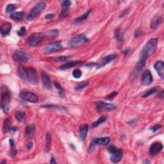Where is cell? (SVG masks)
Segmentation results:
<instances>
[{"label": "cell", "mask_w": 164, "mask_h": 164, "mask_svg": "<svg viewBox=\"0 0 164 164\" xmlns=\"http://www.w3.org/2000/svg\"><path fill=\"white\" fill-rule=\"evenodd\" d=\"M18 74L20 78L25 82L36 84L38 82V74L37 71L32 68H25L20 66L18 68Z\"/></svg>", "instance_id": "6da1fadb"}, {"label": "cell", "mask_w": 164, "mask_h": 164, "mask_svg": "<svg viewBox=\"0 0 164 164\" xmlns=\"http://www.w3.org/2000/svg\"><path fill=\"white\" fill-rule=\"evenodd\" d=\"M10 92L7 87L1 88V106L5 114H8L10 108Z\"/></svg>", "instance_id": "7a4b0ae2"}, {"label": "cell", "mask_w": 164, "mask_h": 164, "mask_svg": "<svg viewBox=\"0 0 164 164\" xmlns=\"http://www.w3.org/2000/svg\"><path fill=\"white\" fill-rule=\"evenodd\" d=\"M158 45V39H151L147 42L144 48H142L141 52L146 54L147 56L152 55L154 53L157 48Z\"/></svg>", "instance_id": "3957f363"}, {"label": "cell", "mask_w": 164, "mask_h": 164, "mask_svg": "<svg viewBox=\"0 0 164 164\" xmlns=\"http://www.w3.org/2000/svg\"><path fill=\"white\" fill-rule=\"evenodd\" d=\"M45 35L42 33H34L27 39V44L31 47L38 46L44 41Z\"/></svg>", "instance_id": "277c9868"}, {"label": "cell", "mask_w": 164, "mask_h": 164, "mask_svg": "<svg viewBox=\"0 0 164 164\" xmlns=\"http://www.w3.org/2000/svg\"><path fill=\"white\" fill-rule=\"evenodd\" d=\"M88 41V39L84 35H78L75 36L73 38H72L70 40L69 42V46L70 48H75L85 44V43H87Z\"/></svg>", "instance_id": "5b68a950"}, {"label": "cell", "mask_w": 164, "mask_h": 164, "mask_svg": "<svg viewBox=\"0 0 164 164\" xmlns=\"http://www.w3.org/2000/svg\"><path fill=\"white\" fill-rule=\"evenodd\" d=\"M46 7V3L44 2H39L37 3L35 7L31 9V12L28 15V21H32L35 18L38 16V15L41 13L43 10Z\"/></svg>", "instance_id": "8992f818"}, {"label": "cell", "mask_w": 164, "mask_h": 164, "mask_svg": "<svg viewBox=\"0 0 164 164\" xmlns=\"http://www.w3.org/2000/svg\"><path fill=\"white\" fill-rule=\"evenodd\" d=\"M20 98L24 101L29 102V103H35L39 101V98L35 94L28 90H23L20 92Z\"/></svg>", "instance_id": "52a82bcc"}, {"label": "cell", "mask_w": 164, "mask_h": 164, "mask_svg": "<svg viewBox=\"0 0 164 164\" xmlns=\"http://www.w3.org/2000/svg\"><path fill=\"white\" fill-rule=\"evenodd\" d=\"M13 59L15 62L23 64L28 62L29 59V55L26 52L23 51L17 50L15 51L13 55Z\"/></svg>", "instance_id": "ba28073f"}, {"label": "cell", "mask_w": 164, "mask_h": 164, "mask_svg": "<svg viewBox=\"0 0 164 164\" xmlns=\"http://www.w3.org/2000/svg\"><path fill=\"white\" fill-rule=\"evenodd\" d=\"M110 142V137H102V138H97L94 139L91 142L89 146V151H92L94 150V147L97 145H100V146H107Z\"/></svg>", "instance_id": "9c48e42d"}, {"label": "cell", "mask_w": 164, "mask_h": 164, "mask_svg": "<svg viewBox=\"0 0 164 164\" xmlns=\"http://www.w3.org/2000/svg\"><path fill=\"white\" fill-rule=\"evenodd\" d=\"M62 45L60 42H55L50 43L48 44L44 48V52L46 54H50V53H53L62 49Z\"/></svg>", "instance_id": "30bf717a"}, {"label": "cell", "mask_w": 164, "mask_h": 164, "mask_svg": "<svg viewBox=\"0 0 164 164\" xmlns=\"http://www.w3.org/2000/svg\"><path fill=\"white\" fill-rule=\"evenodd\" d=\"M117 107L114 104L107 103L103 101H98L96 103V109L99 112H110L115 109Z\"/></svg>", "instance_id": "8fae6325"}, {"label": "cell", "mask_w": 164, "mask_h": 164, "mask_svg": "<svg viewBox=\"0 0 164 164\" xmlns=\"http://www.w3.org/2000/svg\"><path fill=\"white\" fill-rule=\"evenodd\" d=\"M147 58H148V56H147L146 54H145V53H142V52L141 53L139 61H138V62H137L136 68H135V71H136L137 73H139V72H141L142 70L144 69L145 65H146Z\"/></svg>", "instance_id": "7c38bea8"}, {"label": "cell", "mask_w": 164, "mask_h": 164, "mask_svg": "<svg viewBox=\"0 0 164 164\" xmlns=\"http://www.w3.org/2000/svg\"><path fill=\"white\" fill-rule=\"evenodd\" d=\"M153 81V79L151 72L149 70H147L142 74L141 78L142 84L144 86H149L151 84Z\"/></svg>", "instance_id": "4fadbf2b"}, {"label": "cell", "mask_w": 164, "mask_h": 164, "mask_svg": "<svg viewBox=\"0 0 164 164\" xmlns=\"http://www.w3.org/2000/svg\"><path fill=\"white\" fill-rule=\"evenodd\" d=\"M163 144L159 142H153L150 147L149 152L152 155H155L160 153L163 149Z\"/></svg>", "instance_id": "5bb4252c"}, {"label": "cell", "mask_w": 164, "mask_h": 164, "mask_svg": "<svg viewBox=\"0 0 164 164\" xmlns=\"http://www.w3.org/2000/svg\"><path fill=\"white\" fill-rule=\"evenodd\" d=\"M116 56L117 55L115 54L110 55L104 56V57H103V58H101L100 62H99V64L97 65V68L99 69V68H103L104 66H105L106 65H107V64H109L112 60H114Z\"/></svg>", "instance_id": "9a60e30c"}, {"label": "cell", "mask_w": 164, "mask_h": 164, "mask_svg": "<svg viewBox=\"0 0 164 164\" xmlns=\"http://www.w3.org/2000/svg\"><path fill=\"white\" fill-rule=\"evenodd\" d=\"M41 78L42 80V83L44 87L47 89H51L52 88V82H51L50 78L48 75L44 72H42Z\"/></svg>", "instance_id": "2e32d148"}, {"label": "cell", "mask_w": 164, "mask_h": 164, "mask_svg": "<svg viewBox=\"0 0 164 164\" xmlns=\"http://www.w3.org/2000/svg\"><path fill=\"white\" fill-rule=\"evenodd\" d=\"M163 22V18L159 15H157L153 19L151 23V28L152 29L155 30L157 29L159 26H160L161 24Z\"/></svg>", "instance_id": "e0dca14e"}, {"label": "cell", "mask_w": 164, "mask_h": 164, "mask_svg": "<svg viewBox=\"0 0 164 164\" xmlns=\"http://www.w3.org/2000/svg\"><path fill=\"white\" fill-rule=\"evenodd\" d=\"M154 68L157 71L158 74L163 78L164 77V64L162 61H158L154 65Z\"/></svg>", "instance_id": "ac0fdd59"}, {"label": "cell", "mask_w": 164, "mask_h": 164, "mask_svg": "<svg viewBox=\"0 0 164 164\" xmlns=\"http://www.w3.org/2000/svg\"><path fill=\"white\" fill-rule=\"evenodd\" d=\"M12 29V25L10 23H5L3 24L1 26V29H0V31H1V34L3 37L7 36L9 35L10 32V30Z\"/></svg>", "instance_id": "d6986e66"}, {"label": "cell", "mask_w": 164, "mask_h": 164, "mask_svg": "<svg viewBox=\"0 0 164 164\" xmlns=\"http://www.w3.org/2000/svg\"><path fill=\"white\" fill-rule=\"evenodd\" d=\"M88 130V126L86 124L80 126V136L82 141H84L87 137Z\"/></svg>", "instance_id": "ffe728a7"}, {"label": "cell", "mask_w": 164, "mask_h": 164, "mask_svg": "<svg viewBox=\"0 0 164 164\" xmlns=\"http://www.w3.org/2000/svg\"><path fill=\"white\" fill-rule=\"evenodd\" d=\"M112 155V156L110 157V160H111L112 162L115 163L119 162L121 160L122 157V153L120 150L118 151L116 153H113Z\"/></svg>", "instance_id": "44dd1931"}, {"label": "cell", "mask_w": 164, "mask_h": 164, "mask_svg": "<svg viewBox=\"0 0 164 164\" xmlns=\"http://www.w3.org/2000/svg\"><path fill=\"white\" fill-rule=\"evenodd\" d=\"M82 64V62L81 61H71V62H67L66 64H64V65L61 66L60 67V69L61 70H66V69H70L71 68H73L75 66H77L78 65V64Z\"/></svg>", "instance_id": "7402d4cb"}, {"label": "cell", "mask_w": 164, "mask_h": 164, "mask_svg": "<svg viewBox=\"0 0 164 164\" xmlns=\"http://www.w3.org/2000/svg\"><path fill=\"white\" fill-rule=\"evenodd\" d=\"M124 31L121 28H117L115 31V37L117 41L119 42H122L124 41Z\"/></svg>", "instance_id": "603a6c76"}, {"label": "cell", "mask_w": 164, "mask_h": 164, "mask_svg": "<svg viewBox=\"0 0 164 164\" xmlns=\"http://www.w3.org/2000/svg\"><path fill=\"white\" fill-rule=\"evenodd\" d=\"M35 129L34 125L28 126L25 130V137H27V138H31L35 133Z\"/></svg>", "instance_id": "cb8c5ba5"}, {"label": "cell", "mask_w": 164, "mask_h": 164, "mask_svg": "<svg viewBox=\"0 0 164 164\" xmlns=\"http://www.w3.org/2000/svg\"><path fill=\"white\" fill-rule=\"evenodd\" d=\"M160 90V87H155L153 88H151L150 90H147V92H145L144 94L142 96V98H148L149 96H151L153 94H154L158 92Z\"/></svg>", "instance_id": "d4e9b609"}, {"label": "cell", "mask_w": 164, "mask_h": 164, "mask_svg": "<svg viewBox=\"0 0 164 164\" xmlns=\"http://www.w3.org/2000/svg\"><path fill=\"white\" fill-rule=\"evenodd\" d=\"M24 15H25V12H15L12 13V14H10V17L14 20L20 21L23 18Z\"/></svg>", "instance_id": "484cf974"}, {"label": "cell", "mask_w": 164, "mask_h": 164, "mask_svg": "<svg viewBox=\"0 0 164 164\" xmlns=\"http://www.w3.org/2000/svg\"><path fill=\"white\" fill-rule=\"evenodd\" d=\"M91 12H92V10L91 9L87 10V11L84 14H83L82 16H80V17L76 18V19H75V23H79L83 22V21H84L85 20L87 19L88 17V16H89Z\"/></svg>", "instance_id": "4316f807"}, {"label": "cell", "mask_w": 164, "mask_h": 164, "mask_svg": "<svg viewBox=\"0 0 164 164\" xmlns=\"http://www.w3.org/2000/svg\"><path fill=\"white\" fill-rule=\"evenodd\" d=\"M51 143H52V137L50 133H47L46 135V146L45 149L46 151H49L51 147Z\"/></svg>", "instance_id": "83f0119b"}, {"label": "cell", "mask_w": 164, "mask_h": 164, "mask_svg": "<svg viewBox=\"0 0 164 164\" xmlns=\"http://www.w3.org/2000/svg\"><path fill=\"white\" fill-rule=\"evenodd\" d=\"M15 116L16 119H17L19 122H23L24 120H25V113L22 111H17L15 113Z\"/></svg>", "instance_id": "f1b7e54d"}, {"label": "cell", "mask_w": 164, "mask_h": 164, "mask_svg": "<svg viewBox=\"0 0 164 164\" xmlns=\"http://www.w3.org/2000/svg\"><path fill=\"white\" fill-rule=\"evenodd\" d=\"M54 85L55 86V87L58 90L59 95H60V96L61 97V98H64V97H65V92H64V88L60 85V83H59L58 82L55 81L54 82Z\"/></svg>", "instance_id": "f546056e"}, {"label": "cell", "mask_w": 164, "mask_h": 164, "mask_svg": "<svg viewBox=\"0 0 164 164\" xmlns=\"http://www.w3.org/2000/svg\"><path fill=\"white\" fill-rule=\"evenodd\" d=\"M106 120V116H104V115H103V116H101L98 120H96V122L92 123V126L93 128H96L98 126H99V125H101V124L103 123L104 122H105Z\"/></svg>", "instance_id": "4dcf8cb0"}, {"label": "cell", "mask_w": 164, "mask_h": 164, "mask_svg": "<svg viewBox=\"0 0 164 164\" xmlns=\"http://www.w3.org/2000/svg\"><path fill=\"white\" fill-rule=\"evenodd\" d=\"M82 72L79 69H75L74 70L73 72H72V76H73V77L75 78H77V79L80 78L82 76Z\"/></svg>", "instance_id": "1f68e13d"}, {"label": "cell", "mask_w": 164, "mask_h": 164, "mask_svg": "<svg viewBox=\"0 0 164 164\" xmlns=\"http://www.w3.org/2000/svg\"><path fill=\"white\" fill-rule=\"evenodd\" d=\"M3 126L5 131L9 130V129L11 128V120L9 119H7L6 120H5Z\"/></svg>", "instance_id": "d6a6232c"}, {"label": "cell", "mask_w": 164, "mask_h": 164, "mask_svg": "<svg viewBox=\"0 0 164 164\" xmlns=\"http://www.w3.org/2000/svg\"><path fill=\"white\" fill-rule=\"evenodd\" d=\"M88 85V82L87 81H83L82 82H80L78 85L76 87V89L77 90H80V89H82V88H85V87Z\"/></svg>", "instance_id": "836d02e7"}, {"label": "cell", "mask_w": 164, "mask_h": 164, "mask_svg": "<svg viewBox=\"0 0 164 164\" xmlns=\"http://www.w3.org/2000/svg\"><path fill=\"white\" fill-rule=\"evenodd\" d=\"M70 57L68 56H60L55 58V61L57 62H65L68 60Z\"/></svg>", "instance_id": "e575fe53"}, {"label": "cell", "mask_w": 164, "mask_h": 164, "mask_svg": "<svg viewBox=\"0 0 164 164\" xmlns=\"http://www.w3.org/2000/svg\"><path fill=\"white\" fill-rule=\"evenodd\" d=\"M16 9V7L14 4H9L6 8V12L7 13H11L14 12Z\"/></svg>", "instance_id": "d590c367"}, {"label": "cell", "mask_w": 164, "mask_h": 164, "mask_svg": "<svg viewBox=\"0 0 164 164\" xmlns=\"http://www.w3.org/2000/svg\"><path fill=\"white\" fill-rule=\"evenodd\" d=\"M107 150H108V151L111 153V154H113V153H115L117 152L118 151H119L120 149L118 148V147H115L114 146H109L108 147H107Z\"/></svg>", "instance_id": "8d00e7d4"}, {"label": "cell", "mask_w": 164, "mask_h": 164, "mask_svg": "<svg viewBox=\"0 0 164 164\" xmlns=\"http://www.w3.org/2000/svg\"><path fill=\"white\" fill-rule=\"evenodd\" d=\"M71 5V2L68 0H66V1H64L62 3V7H63L64 9H69L70 6Z\"/></svg>", "instance_id": "74e56055"}, {"label": "cell", "mask_w": 164, "mask_h": 164, "mask_svg": "<svg viewBox=\"0 0 164 164\" xmlns=\"http://www.w3.org/2000/svg\"><path fill=\"white\" fill-rule=\"evenodd\" d=\"M69 14V9H64L62 10L61 12L60 13V18H65L66 17L68 16V15Z\"/></svg>", "instance_id": "f35d334b"}, {"label": "cell", "mask_w": 164, "mask_h": 164, "mask_svg": "<svg viewBox=\"0 0 164 164\" xmlns=\"http://www.w3.org/2000/svg\"><path fill=\"white\" fill-rule=\"evenodd\" d=\"M26 28L25 27V26H22V27L19 29V30L17 32L18 35L20 36V37L24 36L26 33Z\"/></svg>", "instance_id": "ab89813d"}, {"label": "cell", "mask_w": 164, "mask_h": 164, "mask_svg": "<svg viewBox=\"0 0 164 164\" xmlns=\"http://www.w3.org/2000/svg\"><path fill=\"white\" fill-rule=\"evenodd\" d=\"M117 94L118 93L117 92H112L110 93L108 96H107L105 99H107V100H112V99H114Z\"/></svg>", "instance_id": "60d3db41"}, {"label": "cell", "mask_w": 164, "mask_h": 164, "mask_svg": "<svg viewBox=\"0 0 164 164\" xmlns=\"http://www.w3.org/2000/svg\"><path fill=\"white\" fill-rule=\"evenodd\" d=\"M161 127H162V126H161V125H155V126H152V127H151V128H150V130H151L152 131H153V132H155V131H157V130H159V129H160Z\"/></svg>", "instance_id": "b9f144b4"}, {"label": "cell", "mask_w": 164, "mask_h": 164, "mask_svg": "<svg viewBox=\"0 0 164 164\" xmlns=\"http://www.w3.org/2000/svg\"><path fill=\"white\" fill-rule=\"evenodd\" d=\"M50 33L52 35L54 36H56L58 35V29H53V30L50 31Z\"/></svg>", "instance_id": "7bdbcfd3"}, {"label": "cell", "mask_w": 164, "mask_h": 164, "mask_svg": "<svg viewBox=\"0 0 164 164\" xmlns=\"http://www.w3.org/2000/svg\"><path fill=\"white\" fill-rule=\"evenodd\" d=\"M54 16H55V14H49L46 15L45 18L46 19H52V18L54 17Z\"/></svg>", "instance_id": "ee69618b"}, {"label": "cell", "mask_w": 164, "mask_h": 164, "mask_svg": "<svg viewBox=\"0 0 164 164\" xmlns=\"http://www.w3.org/2000/svg\"><path fill=\"white\" fill-rule=\"evenodd\" d=\"M141 35V29H137V30L135 32V37H140V35Z\"/></svg>", "instance_id": "f6af8a7d"}, {"label": "cell", "mask_w": 164, "mask_h": 164, "mask_svg": "<svg viewBox=\"0 0 164 164\" xmlns=\"http://www.w3.org/2000/svg\"><path fill=\"white\" fill-rule=\"evenodd\" d=\"M17 130V128H15V127H11L9 129V131L12 134L14 133Z\"/></svg>", "instance_id": "bcb514c9"}, {"label": "cell", "mask_w": 164, "mask_h": 164, "mask_svg": "<svg viewBox=\"0 0 164 164\" xmlns=\"http://www.w3.org/2000/svg\"><path fill=\"white\" fill-rule=\"evenodd\" d=\"M10 147H11V149H14L15 148V145H14V142L13 141L12 139H10Z\"/></svg>", "instance_id": "7dc6e473"}, {"label": "cell", "mask_w": 164, "mask_h": 164, "mask_svg": "<svg viewBox=\"0 0 164 164\" xmlns=\"http://www.w3.org/2000/svg\"><path fill=\"white\" fill-rule=\"evenodd\" d=\"M50 163H56V161L55 160L54 157H52V158H51Z\"/></svg>", "instance_id": "c3c4849f"}, {"label": "cell", "mask_w": 164, "mask_h": 164, "mask_svg": "<svg viewBox=\"0 0 164 164\" xmlns=\"http://www.w3.org/2000/svg\"><path fill=\"white\" fill-rule=\"evenodd\" d=\"M130 49H126V50H125L123 52L124 54H125V55H128L129 53H130Z\"/></svg>", "instance_id": "681fc988"}, {"label": "cell", "mask_w": 164, "mask_h": 164, "mask_svg": "<svg viewBox=\"0 0 164 164\" xmlns=\"http://www.w3.org/2000/svg\"><path fill=\"white\" fill-rule=\"evenodd\" d=\"M32 146H33V143H32V142H29L27 144V148L28 149H30L32 147Z\"/></svg>", "instance_id": "f907efd6"}, {"label": "cell", "mask_w": 164, "mask_h": 164, "mask_svg": "<svg viewBox=\"0 0 164 164\" xmlns=\"http://www.w3.org/2000/svg\"><path fill=\"white\" fill-rule=\"evenodd\" d=\"M7 163V161L6 160H3V161H2V162H1V164H3V163Z\"/></svg>", "instance_id": "816d5d0a"}]
</instances>
